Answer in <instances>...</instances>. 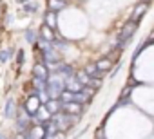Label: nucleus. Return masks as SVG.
<instances>
[{
	"mask_svg": "<svg viewBox=\"0 0 154 139\" xmlns=\"http://www.w3.org/2000/svg\"><path fill=\"white\" fill-rule=\"evenodd\" d=\"M136 27H138V24H136V22H127V24L123 25V29L120 31V43L127 42V40H129V38L134 34Z\"/></svg>",
	"mask_w": 154,
	"mask_h": 139,
	"instance_id": "1",
	"label": "nucleus"
},
{
	"mask_svg": "<svg viewBox=\"0 0 154 139\" xmlns=\"http://www.w3.org/2000/svg\"><path fill=\"white\" fill-rule=\"evenodd\" d=\"M62 108L65 114H74V116H80L82 114V105L76 103V101H71V103H62Z\"/></svg>",
	"mask_w": 154,
	"mask_h": 139,
	"instance_id": "2",
	"label": "nucleus"
},
{
	"mask_svg": "<svg viewBox=\"0 0 154 139\" xmlns=\"http://www.w3.org/2000/svg\"><path fill=\"white\" fill-rule=\"evenodd\" d=\"M145 11H147V2H140L138 6H136V9H134V13H132V16H131V22H140V18L145 15Z\"/></svg>",
	"mask_w": 154,
	"mask_h": 139,
	"instance_id": "3",
	"label": "nucleus"
},
{
	"mask_svg": "<svg viewBox=\"0 0 154 139\" xmlns=\"http://www.w3.org/2000/svg\"><path fill=\"white\" fill-rule=\"evenodd\" d=\"M111 67H112V60H111L109 56L96 61V69H98V72H102V74L107 72V71H111Z\"/></svg>",
	"mask_w": 154,
	"mask_h": 139,
	"instance_id": "4",
	"label": "nucleus"
},
{
	"mask_svg": "<svg viewBox=\"0 0 154 139\" xmlns=\"http://www.w3.org/2000/svg\"><path fill=\"white\" fill-rule=\"evenodd\" d=\"M44 105H45V110H47L49 114H53V116H54V114H56V112L62 108V101H58V99H53V98H51V99H47Z\"/></svg>",
	"mask_w": 154,
	"mask_h": 139,
	"instance_id": "5",
	"label": "nucleus"
},
{
	"mask_svg": "<svg viewBox=\"0 0 154 139\" xmlns=\"http://www.w3.org/2000/svg\"><path fill=\"white\" fill-rule=\"evenodd\" d=\"M82 87H84V85H82L78 80H76V78H72V76H71L69 80H65V89L71 90V92H80Z\"/></svg>",
	"mask_w": 154,
	"mask_h": 139,
	"instance_id": "6",
	"label": "nucleus"
},
{
	"mask_svg": "<svg viewBox=\"0 0 154 139\" xmlns=\"http://www.w3.org/2000/svg\"><path fill=\"white\" fill-rule=\"evenodd\" d=\"M33 76L36 80H47V67L45 65H35L33 67Z\"/></svg>",
	"mask_w": 154,
	"mask_h": 139,
	"instance_id": "7",
	"label": "nucleus"
},
{
	"mask_svg": "<svg viewBox=\"0 0 154 139\" xmlns=\"http://www.w3.org/2000/svg\"><path fill=\"white\" fill-rule=\"evenodd\" d=\"M67 6V2L65 0H47V7H49V11H62L63 7Z\"/></svg>",
	"mask_w": 154,
	"mask_h": 139,
	"instance_id": "8",
	"label": "nucleus"
},
{
	"mask_svg": "<svg viewBox=\"0 0 154 139\" xmlns=\"http://www.w3.org/2000/svg\"><path fill=\"white\" fill-rule=\"evenodd\" d=\"M45 25L49 29H54L56 27V13L54 11H47L45 13Z\"/></svg>",
	"mask_w": 154,
	"mask_h": 139,
	"instance_id": "9",
	"label": "nucleus"
},
{
	"mask_svg": "<svg viewBox=\"0 0 154 139\" xmlns=\"http://www.w3.org/2000/svg\"><path fill=\"white\" fill-rule=\"evenodd\" d=\"M58 99H60L62 103H71V101H74V92H71V90H67V89H63V90L60 92V96H58Z\"/></svg>",
	"mask_w": 154,
	"mask_h": 139,
	"instance_id": "10",
	"label": "nucleus"
},
{
	"mask_svg": "<svg viewBox=\"0 0 154 139\" xmlns=\"http://www.w3.org/2000/svg\"><path fill=\"white\" fill-rule=\"evenodd\" d=\"M40 34H42V40H45V42H53V40H54V36H53V29H49L45 24L42 25Z\"/></svg>",
	"mask_w": 154,
	"mask_h": 139,
	"instance_id": "11",
	"label": "nucleus"
},
{
	"mask_svg": "<svg viewBox=\"0 0 154 139\" xmlns=\"http://www.w3.org/2000/svg\"><path fill=\"white\" fill-rule=\"evenodd\" d=\"M13 114H15V99H13V98H9V99H8V103H6L4 116H6V117H13Z\"/></svg>",
	"mask_w": 154,
	"mask_h": 139,
	"instance_id": "12",
	"label": "nucleus"
},
{
	"mask_svg": "<svg viewBox=\"0 0 154 139\" xmlns=\"http://www.w3.org/2000/svg\"><path fill=\"white\" fill-rule=\"evenodd\" d=\"M76 80H78L82 85H89V81H91V76L85 72V71H78V72H76V76H74Z\"/></svg>",
	"mask_w": 154,
	"mask_h": 139,
	"instance_id": "13",
	"label": "nucleus"
},
{
	"mask_svg": "<svg viewBox=\"0 0 154 139\" xmlns=\"http://www.w3.org/2000/svg\"><path fill=\"white\" fill-rule=\"evenodd\" d=\"M26 40H27L29 43H33V42H35V33H33V31H27V33H26Z\"/></svg>",
	"mask_w": 154,
	"mask_h": 139,
	"instance_id": "14",
	"label": "nucleus"
},
{
	"mask_svg": "<svg viewBox=\"0 0 154 139\" xmlns=\"http://www.w3.org/2000/svg\"><path fill=\"white\" fill-rule=\"evenodd\" d=\"M26 11H27V13H35V11H36V6H35V4H27V6H26Z\"/></svg>",
	"mask_w": 154,
	"mask_h": 139,
	"instance_id": "15",
	"label": "nucleus"
},
{
	"mask_svg": "<svg viewBox=\"0 0 154 139\" xmlns=\"http://www.w3.org/2000/svg\"><path fill=\"white\" fill-rule=\"evenodd\" d=\"M8 58H9V52L8 51H4L2 54H0V61H8Z\"/></svg>",
	"mask_w": 154,
	"mask_h": 139,
	"instance_id": "16",
	"label": "nucleus"
},
{
	"mask_svg": "<svg viewBox=\"0 0 154 139\" xmlns=\"http://www.w3.org/2000/svg\"><path fill=\"white\" fill-rule=\"evenodd\" d=\"M22 61H24V52L20 51V52H18V56H17V63H18V65H22Z\"/></svg>",
	"mask_w": 154,
	"mask_h": 139,
	"instance_id": "17",
	"label": "nucleus"
},
{
	"mask_svg": "<svg viewBox=\"0 0 154 139\" xmlns=\"http://www.w3.org/2000/svg\"><path fill=\"white\" fill-rule=\"evenodd\" d=\"M96 139H105V134H103V128H100V130H98V134H96Z\"/></svg>",
	"mask_w": 154,
	"mask_h": 139,
	"instance_id": "18",
	"label": "nucleus"
},
{
	"mask_svg": "<svg viewBox=\"0 0 154 139\" xmlns=\"http://www.w3.org/2000/svg\"><path fill=\"white\" fill-rule=\"evenodd\" d=\"M0 139H4V137H2V135H0Z\"/></svg>",
	"mask_w": 154,
	"mask_h": 139,
	"instance_id": "19",
	"label": "nucleus"
},
{
	"mask_svg": "<svg viewBox=\"0 0 154 139\" xmlns=\"http://www.w3.org/2000/svg\"><path fill=\"white\" fill-rule=\"evenodd\" d=\"M20 2H24V0H20Z\"/></svg>",
	"mask_w": 154,
	"mask_h": 139,
	"instance_id": "20",
	"label": "nucleus"
}]
</instances>
